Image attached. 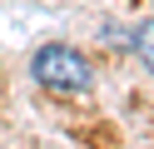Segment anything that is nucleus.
Wrapping results in <instances>:
<instances>
[{
  "instance_id": "1",
  "label": "nucleus",
  "mask_w": 154,
  "mask_h": 149,
  "mask_svg": "<svg viewBox=\"0 0 154 149\" xmlns=\"http://www.w3.org/2000/svg\"><path fill=\"white\" fill-rule=\"evenodd\" d=\"M30 75L40 79L45 89H55V95H80V89H90V65H85V55L70 50V45H45L40 55L30 60Z\"/></svg>"
},
{
  "instance_id": "2",
  "label": "nucleus",
  "mask_w": 154,
  "mask_h": 149,
  "mask_svg": "<svg viewBox=\"0 0 154 149\" xmlns=\"http://www.w3.org/2000/svg\"><path fill=\"white\" fill-rule=\"evenodd\" d=\"M139 55H144V65L154 70V25H144V35H139Z\"/></svg>"
}]
</instances>
